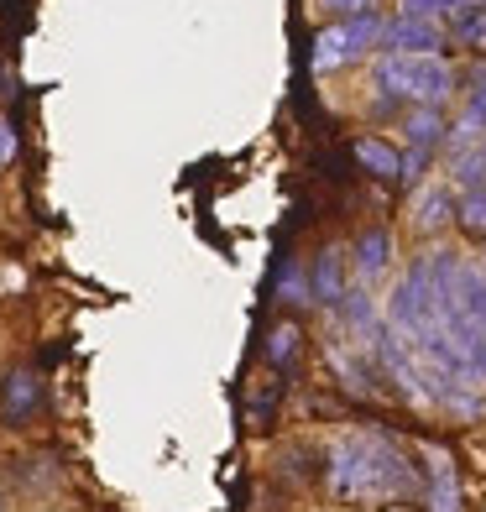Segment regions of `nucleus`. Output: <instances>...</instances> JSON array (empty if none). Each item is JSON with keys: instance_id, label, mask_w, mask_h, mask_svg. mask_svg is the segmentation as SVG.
Instances as JSON below:
<instances>
[{"instance_id": "obj_1", "label": "nucleus", "mask_w": 486, "mask_h": 512, "mask_svg": "<svg viewBox=\"0 0 486 512\" xmlns=\"http://www.w3.org/2000/svg\"><path fill=\"white\" fill-rule=\"evenodd\" d=\"M330 492L340 502L382 507V502H403L408 492H424V476H419L413 455L392 434L366 429V434H345L335 445V455H330Z\"/></svg>"}, {"instance_id": "obj_2", "label": "nucleus", "mask_w": 486, "mask_h": 512, "mask_svg": "<svg viewBox=\"0 0 486 512\" xmlns=\"http://www.w3.org/2000/svg\"><path fill=\"white\" fill-rule=\"evenodd\" d=\"M382 42H387V16L382 11L330 21V27L314 37V74H335V68H345V63L372 58V53H382Z\"/></svg>"}, {"instance_id": "obj_3", "label": "nucleus", "mask_w": 486, "mask_h": 512, "mask_svg": "<svg viewBox=\"0 0 486 512\" xmlns=\"http://www.w3.org/2000/svg\"><path fill=\"white\" fill-rule=\"evenodd\" d=\"M445 131H450L445 110L413 105V110L403 115V142H408V152H403V183H413V178L429 168V157L445 147Z\"/></svg>"}, {"instance_id": "obj_4", "label": "nucleus", "mask_w": 486, "mask_h": 512, "mask_svg": "<svg viewBox=\"0 0 486 512\" xmlns=\"http://www.w3.org/2000/svg\"><path fill=\"white\" fill-rule=\"evenodd\" d=\"M460 89V74L439 58V53H408V100L413 105H429V110H445Z\"/></svg>"}, {"instance_id": "obj_5", "label": "nucleus", "mask_w": 486, "mask_h": 512, "mask_svg": "<svg viewBox=\"0 0 486 512\" xmlns=\"http://www.w3.org/2000/svg\"><path fill=\"white\" fill-rule=\"evenodd\" d=\"M309 288H314V304L324 309H340V298L356 288V267H351V251L340 246H324L309 267Z\"/></svg>"}, {"instance_id": "obj_6", "label": "nucleus", "mask_w": 486, "mask_h": 512, "mask_svg": "<svg viewBox=\"0 0 486 512\" xmlns=\"http://www.w3.org/2000/svg\"><path fill=\"white\" fill-rule=\"evenodd\" d=\"M445 37H450L445 21L392 11V16H387V42H382V48H392V53H439V48H445Z\"/></svg>"}, {"instance_id": "obj_7", "label": "nucleus", "mask_w": 486, "mask_h": 512, "mask_svg": "<svg viewBox=\"0 0 486 512\" xmlns=\"http://www.w3.org/2000/svg\"><path fill=\"white\" fill-rule=\"evenodd\" d=\"M419 455L429 460V476H424V512H460V476H455V460L439 450V445H419Z\"/></svg>"}, {"instance_id": "obj_8", "label": "nucleus", "mask_w": 486, "mask_h": 512, "mask_svg": "<svg viewBox=\"0 0 486 512\" xmlns=\"http://www.w3.org/2000/svg\"><path fill=\"white\" fill-rule=\"evenodd\" d=\"M37 408H42V382H37V371L11 366L6 382H0V418H6V424L16 429V424H27Z\"/></svg>"}, {"instance_id": "obj_9", "label": "nucleus", "mask_w": 486, "mask_h": 512, "mask_svg": "<svg viewBox=\"0 0 486 512\" xmlns=\"http://www.w3.org/2000/svg\"><path fill=\"white\" fill-rule=\"evenodd\" d=\"M392 256H398V241L392 230H361L356 246H351V267H356V283H377V277L392 272Z\"/></svg>"}, {"instance_id": "obj_10", "label": "nucleus", "mask_w": 486, "mask_h": 512, "mask_svg": "<svg viewBox=\"0 0 486 512\" xmlns=\"http://www.w3.org/2000/svg\"><path fill=\"white\" fill-rule=\"evenodd\" d=\"M455 209H460V199L445 183H424V189L413 194V230H419V236H439L445 225H455Z\"/></svg>"}, {"instance_id": "obj_11", "label": "nucleus", "mask_w": 486, "mask_h": 512, "mask_svg": "<svg viewBox=\"0 0 486 512\" xmlns=\"http://www.w3.org/2000/svg\"><path fill=\"white\" fill-rule=\"evenodd\" d=\"M356 162H361V173H372L382 183H403V152L387 142V136H356Z\"/></svg>"}, {"instance_id": "obj_12", "label": "nucleus", "mask_w": 486, "mask_h": 512, "mask_svg": "<svg viewBox=\"0 0 486 512\" xmlns=\"http://www.w3.org/2000/svg\"><path fill=\"white\" fill-rule=\"evenodd\" d=\"M450 183L460 194H466V189H486V142L466 147V152H450Z\"/></svg>"}, {"instance_id": "obj_13", "label": "nucleus", "mask_w": 486, "mask_h": 512, "mask_svg": "<svg viewBox=\"0 0 486 512\" xmlns=\"http://www.w3.org/2000/svg\"><path fill=\"white\" fill-rule=\"evenodd\" d=\"M450 37L460 42V48H471V53H486V0L450 21Z\"/></svg>"}, {"instance_id": "obj_14", "label": "nucleus", "mask_w": 486, "mask_h": 512, "mask_svg": "<svg viewBox=\"0 0 486 512\" xmlns=\"http://www.w3.org/2000/svg\"><path fill=\"white\" fill-rule=\"evenodd\" d=\"M471 6H481V0H398L403 16H429V21H455Z\"/></svg>"}, {"instance_id": "obj_15", "label": "nucleus", "mask_w": 486, "mask_h": 512, "mask_svg": "<svg viewBox=\"0 0 486 512\" xmlns=\"http://www.w3.org/2000/svg\"><path fill=\"white\" fill-rule=\"evenodd\" d=\"M455 225L466 230V236L486 241V189H466V194H460V209H455Z\"/></svg>"}, {"instance_id": "obj_16", "label": "nucleus", "mask_w": 486, "mask_h": 512, "mask_svg": "<svg viewBox=\"0 0 486 512\" xmlns=\"http://www.w3.org/2000/svg\"><path fill=\"white\" fill-rule=\"evenodd\" d=\"M298 340H304V335H298V324L283 319V324L267 335V361H272V366H293V361H298Z\"/></svg>"}, {"instance_id": "obj_17", "label": "nucleus", "mask_w": 486, "mask_h": 512, "mask_svg": "<svg viewBox=\"0 0 486 512\" xmlns=\"http://www.w3.org/2000/svg\"><path fill=\"white\" fill-rule=\"evenodd\" d=\"M277 298H283V304H314V288H309V272H283V283H277Z\"/></svg>"}, {"instance_id": "obj_18", "label": "nucleus", "mask_w": 486, "mask_h": 512, "mask_svg": "<svg viewBox=\"0 0 486 512\" xmlns=\"http://www.w3.org/2000/svg\"><path fill=\"white\" fill-rule=\"evenodd\" d=\"M466 110L476 121H486V63H471V74H466Z\"/></svg>"}, {"instance_id": "obj_19", "label": "nucleus", "mask_w": 486, "mask_h": 512, "mask_svg": "<svg viewBox=\"0 0 486 512\" xmlns=\"http://www.w3.org/2000/svg\"><path fill=\"white\" fill-rule=\"evenodd\" d=\"M314 11H330V16H361V11H377V0H314Z\"/></svg>"}, {"instance_id": "obj_20", "label": "nucleus", "mask_w": 486, "mask_h": 512, "mask_svg": "<svg viewBox=\"0 0 486 512\" xmlns=\"http://www.w3.org/2000/svg\"><path fill=\"white\" fill-rule=\"evenodd\" d=\"M11 157H16V131H11L6 121H0V168H6Z\"/></svg>"}, {"instance_id": "obj_21", "label": "nucleus", "mask_w": 486, "mask_h": 512, "mask_svg": "<svg viewBox=\"0 0 486 512\" xmlns=\"http://www.w3.org/2000/svg\"><path fill=\"white\" fill-rule=\"evenodd\" d=\"M377 512H424V507H408V502H382Z\"/></svg>"}, {"instance_id": "obj_22", "label": "nucleus", "mask_w": 486, "mask_h": 512, "mask_svg": "<svg viewBox=\"0 0 486 512\" xmlns=\"http://www.w3.org/2000/svg\"><path fill=\"white\" fill-rule=\"evenodd\" d=\"M481 246H486V241H481Z\"/></svg>"}]
</instances>
